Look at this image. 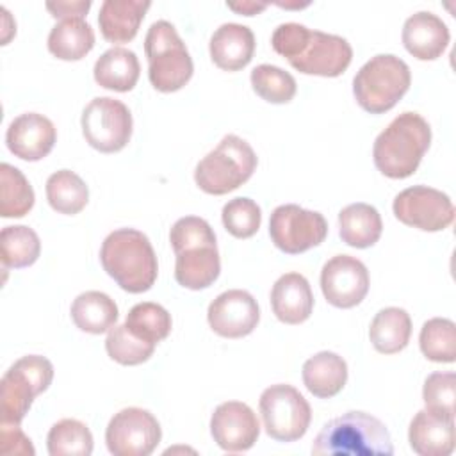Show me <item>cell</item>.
<instances>
[{
	"mask_svg": "<svg viewBox=\"0 0 456 456\" xmlns=\"http://www.w3.org/2000/svg\"><path fill=\"white\" fill-rule=\"evenodd\" d=\"M169 242L173 246V251L178 253L192 246L216 244V233L203 217L185 216L173 224L169 232Z\"/></svg>",
	"mask_w": 456,
	"mask_h": 456,
	"instance_id": "40",
	"label": "cell"
},
{
	"mask_svg": "<svg viewBox=\"0 0 456 456\" xmlns=\"http://www.w3.org/2000/svg\"><path fill=\"white\" fill-rule=\"evenodd\" d=\"M34 207V189L25 175L7 164H0V216L23 217Z\"/></svg>",
	"mask_w": 456,
	"mask_h": 456,
	"instance_id": "32",
	"label": "cell"
},
{
	"mask_svg": "<svg viewBox=\"0 0 456 456\" xmlns=\"http://www.w3.org/2000/svg\"><path fill=\"white\" fill-rule=\"evenodd\" d=\"M150 5L148 0H105L98 12L102 36L109 43L132 41Z\"/></svg>",
	"mask_w": 456,
	"mask_h": 456,
	"instance_id": "23",
	"label": "cell"
},
{
	"mask_svg": "<svg viewBox=\"0 0 456 456\" xmlns=\"http://www.w3.org/2000/svg\"><path fill=\"white\" fill-rule=\"evenodd\" d=\"M395 217L408 226L422 232L445 230L454 221V205L451 198L428 185H413L394 198Z\"/></svg>",
	"mask_w": 456,
	"mask_h": 456,
	"instance_id": "13",
	"label": "cell"
},
{
	"mask_svg": "<svg viewBox=\"0 0 456 456\" xmlns=\"http://www.w3.org/2000/svg\"><path fill=\"white\" fill-rule=\"evenodd\" d=\"M69 314L75 326L91 335L109 331L119 315L114 299L100 290H87L78 294L71 303Z\"/></svg>",
	"mask_w": 456,
	"mask_h": 456,
	"instance_id": "27",
	"label": "cell"
},
{
	"mask_svg": "<svg viewBox=\"0 0 456 456\" xmlns=\"http://www.w3.org/2000/svg\"><path fill=\"white\" fill-rule=\"evenodd\" d=\"M94 46V30L82 18L61 20L48 34V50L61 61H80Z\"/></svg>",
	"mask_w": 456,
	"mask_h": 456,
	"instance_id": "29",
	"label": "cell"
},
{
	"mask_svg": "<svg viewBox=\"0 0 456 456\" xmlns=\"http://www.w3.org/2000/svg\"><path fill=\"white\" fill-rule=\"evenodd\" d=\"M271 45L294 69L305 75L338 77L353 59V48L347 39L312 30L296 21L278 25L271 36Z\"/></svg>",
	"mask_w": 456,
	"mask_h": 456,
	"instance_id": "1",
	"label": "cell"
},
{
	"mask_svg": "<svg viewBox=\"0 0 456 456\" xmlns=\"http://www.w3.org/2000/svg\"><path fill=\"white\" fill-rule=\"evenodd\" d=\"M408 442L420 456H449L454 451V420L420 410L410 422Z\"/></svg>",
	"mask_w": 456,
	"mask_h": 456,
	"instance_id": "21",
	"label": "cell"
},
{
	"mask_svg": "<svg viewBox=\"0 0 456 456\" xmlns=\"http://www.w3.org/2000/svg\"><path fill=\"white\" fill-rule=\"evenodd\" d=\"M429 142V123L420 114L406 110L395 116L376 137L372 146L374 166L388 178H408L417 171Z\"/></svg>",
	"mask_w": 456,
	"mask_h": 456,
	"instance_id": "4",
	"label": "cell"
},
{
	"mask_svg": "<svg viewBox=\"0 0 456 456\" xmlns=\"http://www.w3.org/2000/svg\"><path fill=\"white\" fill-rule=\"evenodd\" d=\"M369 271L351 255L331 256L321 271V289L326 301L337 308H353L369 292Z\"/></svg>",
	"mask_w": 456,
	"mask_h": 456,
	"instance_id": "14",
	"label": "cell"
},
{
	"mask_svg": "<svg viewBox=\"0 0 456 456\" xmlns=\"http://www.w3.org/2000/svg\"><path fill=\"white\" fill-rule=\"evenodd\" d=\"M221 219L228 233L237 239H249L260 228L262 210L251 198L239 196L223 207Z\"/></svg>",
	"mask_w": 456,
	"mask_h": 456,
	"instance_id": "38",
	"label": "cell"
},
{
	"mask_svg": "<svg viewBox=\"0 0 456 456\" xmlns=\"http://www.w3.org/2000/svg\"><path fill=\"white\" fill-rule=\"evenodd\" d=\"M162 438L160 424L144 408H123L109 420L105 429L107 449L114 456H148Z\"/></svg>",
	"mask_w": 456,
	"mask_h": 456,
	"instance_id": "12",
	"label": "cell"
},
{
	"mask_svg": "<svg viewBox=\"0 0 456 456\" xmlns=\"http://www.w3.org/2000/svg\"><path fill=\"white\" fill-rule=\"evenodd\" d=\"M256 164L253 148L239 135L228 134L198 162L194 182L207 194H228L251 178Z\"/></svg>",
	"mask_w": 456,
	"mask_h": 456,
	"instance_id": "7",
	"label": "cell"
},
{
	"mask_svg": "<svg viewBox=\"0 0 456 456\" xmlns=\"http://www.w3.org/2000/svg\"><path fill=\"white\" fill-rule=\"evenodd\" d=\"M46 200L59 214H78L89 201L86 182L69 169H59L46 180Z\"/></svg>",
	"mask_w": 456,
	"mask_h": 456,
	"instance_id": "30",
	"label": "cell"
},
{
	"mask_svg": "<svg viewBox=\"0 0 456 456\" xmlns=\"http://www.w3.org/2000/svg\"><path fill=\"white\" fill-rule=\"evenodd\" d=\"M53 379V365L41 354L16 360L0 381V413L4 424H20L36 395L45 392Z\"/></svg>",
	"mask_w": 456,
	"mask_h": 456,
	"instance_id": "8",
	"label": "cell"
},
{
	"mask_svg": "<svg viewBox=\"0 0 456 456\" xmlns=\"http://www.w3.org/2000/svg\"><path fill=\"white\" fill-rule=\"evenodd\" d=\"M314 456H392L387 426L365 411H346L322 426L312 444Z\"/></svg>",
	"mask_w": 456,
	"mask_h": 456,
	"instance_id": "3",
	"label": "cell"
},
{
	"mask_svg": "<svg viewBox=\"0 0 456 456\" xmlns=\"http://www.w3.org/2000/svg\"><path fill=\"white\" fill-rule=\"evenodd\" d=\"M411 335V319L404 308H381L369 328V338L378 353L394 354L403 351Z\"/></svg>",
	"mask_w": 456,
	"mask_h": 456,
	"instance_id": "28",
	"label": "cell"
},
{
	"mask_svg": "<svg viewBox=\"0 0 456 456\" xmlns=\"http://www.w3.org/2000/svg\"><path fill=\"white\" fill-rule=\"evenodd\" d=\"M422 399L426 410L454 420L456 401V374L454 372H433L426 378L422 388Z\"/></svg>",
	"mask_w": 456,
	"mask_h": 456,
	"instance_id": "39",
	"label": "cell"
},
{
	"mask_svg": "<svg viewBox=\"0 0 456 456\" xmlns=\"http://www.w3.org/2000/svg\"><path fill=\"white\" fill-rule=\"evenodd\" d=\"M41 253V240L37 233L25 226H4L0 232V255L4 269H21L32 265Z\"/></svg>",
	"mask_w": 456,
	"mask_h": 456,
	"instance_id": "31",
	"label": "cell"
},
{
	"mask_svg": "<svg viewBox=\"0 0 456 456\" xmlns=\"http://www.w3.org/2000/svg\"><path fill=\"white\" fill-rule=\"evenodd\" d=\"M419 346L422 354L436 363L456 360V324L445 317H433L420 328Z\"/></svg>",
	"mask_w": 456,
	"mask_h": 456,
	"instance_id": "35",
	"label": "cell"
},
{
	"mask_svg": "<svg viewBox=\"0 0 456 456\" xmlns=\"http://www.w3.org/2000/svg\"><path fill=\"white\" fill-rule=\"evenodd\" d=\"M214 442L226 452H242L255 445L260 424L255 411L240 401L221 403L210 417Z\"/></svg>",
	"mask_w": 456,
	"mask_h": 456,
	"instance_id": "16",
	"label": "cell"
},
{
	"mask_svg": "<svg viewBox=\"0 0 456 456\" xmlns=\"http://www.w3.org/2000/svg\"><path fill=\"white\" fill-rule=\"evenodd\" d=\"M207 319L212 331L219 337L242 338L256 328L260 308L248 290L232 289L221 292L208 305Z\"/></svg>",
	"mask_w": 456,
	"mask_h": 456,
	"instance_id": "15",
	"label": "cell"
},
{
	"mask_svg": "<svg viewBox=\"0 0 456 456\" xmlns=\"http://www.w3.org/2000/svg\"><path fill=\"white\" fill-rule=\"evenodd\" d=\"M105 349L107 354L121 365H139L153 354L155 344L139 338L125 324H114L107 333Z\"/></svg>",
	"mask_w": 456,
	"mask_h": 456,
	"instance_id": "37",
	"label": "cell"
},
{
	"mask_svg": "<svg viewBox=\"0 0 456 456\" xmlns=\"http://www.w3.org/2000/svg\"><path fill=\"white\" fill-rule=\"evenodd\" d=\"M100 262L105 273L130 294L150 290L159 273L150 239L135 228L110 232L102 242Z\"/></svg>",
	"mask_w": 456,
	"mask_h": 456,
	"instance_id": "2",
	"label": "cell"
},
{
	"mask_svg": "<svg viewBox=\"0 0 456 456\" xmlns=\"http://www.w3.org/2000/svg\"><path fill=\"white\" fill-rule=\"evenodd\" d=\"M175 262V280L191 290L210 287L221 271V258L217 244H201L182 249Z\"/></svg>",
	"mask_w": 456,
	"mask_h": 456,
	"instance_id": "22",
	"label": "cell"
},
{
	"mask_svg": "<svg viewBox=\"0 0 456 456\" xmlns=\"http://www.w3.org/2000/svg\"><path fill=\"white\" fill-rule=\"evenodd\" d=\"M265 433L278 442L299 440L310 426L312 410L297 388L287 383L267 387L258 401Z\"/></svg>",
	"mask_w": 456,
	"mask_h": 456,
	"instance_id": "9",
	"label": "cell"
},
{
	"mask_svg": "<svg viewBox=\"0 0 456 456\" xmlns=\"http://www.w3.org/2000/svg\"><path fill=\"white\" fill-rule=\"evenodd\" d=\"M269 235L278 249L289 255H297L319 246L326 239L328 223L321 212L287 203L273 210Z\"/></svg>",
	"mask_w": 456,
	"mask_h": 456,
	"instance_id": "11",
	"label": "cell"
},
{
	"mask_svg": "<svg viewBox=\"0 0 456 456\" xmlns=\"http://www.w3.org/2000/svg\"><path fill=\"white\" fill-rule=\"evenodd\" d=\"M403 45L419 61L438 59L451 39L445 21L429 11H419L403 25Z\"/></svg>",
	"mask_w": 456,
	"mask_h": 456,
	"instance_id": "18",
	"label": "cell"
},
{
	"mask_svg": "<svg viewBox=\"0 0 456 456\" xmlns=\"http://www.w3.org/2000/svg\"><path fill=\"white\" fill-rule=\"evenodd\" d=\"M226 5H228V9H232L239 14H244V16H253L267 7V4H260V2H239V4L226 2Z\"/></svg>",
	"mask_w": 456,
	"mask_h": 456,
	"instance_id": "43",
	"label": "cell"
},
{
	"mask_svg": "<svg viewBox=\"0 0 456 456\" xmlns=\"http://www.w3.org/2000/svg\"><path fill=\"white\" fill-rule=\"evenodd\" d=\"M80 125L89 146L102 153L123 150L132 137V114L128 107L110 96L93 98L82 112Z\"/></svg>",
	"mask_w": 456,
	"mask_h": 456,
	"instance_id": "10",
	"label": "cell"
},
{
	"mask_svg": "<svg viewBox=\"0 0 456 456\" xmlns=\"http://www.w3.org/2000/svg\"><path fill=\"white\" fill-rule=\"evenodd\" d=\"M381 232V216L376 207L369 203H351L338 214V235L351 248L365 249L374 246Z\"/></svg>",
	"mask_w": 456,
	"mask_h": 456,
	"instance_id": "26",
	"label": "cell"
},
{
	"mask_svg": "<svg viewBox=\"0 0 456 456\" xmlns=\"http://www.w3.org/2000/svg\"><path fill=\"white\" fill-rule=\"evenodd\" d=\"M303 383L319 399L337 395L347 381V363L333 351H321L303 363Z\"/></svg>",
	"mask_w": 456,
	"mask_h": 456,
	"instance_id": "24",
	"label": "cell"
},
{
	"mask_svg": "<svg viewBox=\"0 0 456 456\" xmlns=\"http://www.w3.org/2000/svg\"><path fill=\"white\" fill-rule=\"evenodd\" d=\"M212 62L224 71H239L248 66L255 53V34L240 23H223L208 43Z\"/></svg>",
	"mask_w": 456,
	"mask_h": 456,
	"instance_id": "19",
	"label": "cell"
},
{
	"mask_svg": "<svg viewBox=\"0 0 456 456\" xmlns=\"http://www.w3.org/2000/svg\"><path fill=\"white\" fill-rule=\"evenodd\" d=\"M0 452L4 456H32L36 451L20 424L0 422Z\"/></svg>",
	"mask_w": 456,
	"mask_h": 456,
	"instance_id": "41",
	"label": "cell"
},
{
	"mask_svg": "<svg viewBox=\"0 0 456 456\" xmlns=\"http://www.w3.org/2000/svg\"><path fill=\"white\" fill-rule=\"evenodd\" d=\"M273 314L285 324L305 322L314 310V294L308 280L299 273L281 274L271 290Z\"/></svg>",
	"mask_w": 456,
	"mask_h": 456,
	"instance_id": "20",
	"label": "cell"
},
{
	"mask_svg": "<svg viewBox=\"0 0 456 456\" xmlns=\"http://www.w3.org/2000/svg\"><path fill=\"white\" fill-rule=\"evenodd\" d=\"M57 141L53 123L37 112H25L14 118L5 132V144L9 151L28 162L45 159Z\"/></svg>",
	"mask_w": 456,
	"mask_h": 456,
	"instance_id": "17",
	"label": "cell"
},
{
	"mask_svg": "<svg viewBox=\"0 0 456 456\" xmlns=\"http://www.w3.org/2000/svg\"><path fill=\"white\" fill-rule=\"evenodd\" d=\"M89 7H91L89 0L46 2V9L52 12L53 18H59V20H69V18H82L84 20Z\"/></svg>",
	"mask_w": 456,
	"mask_h": 456,
	"instance_id": "42",
	"label": "cell"
},
{
	"mask_svg": "<svg viewBox=\"0 0 456 456\" xmlns=\"http://www.w3.org/2000/svg\"><path fill=\"white\" fill-rule=\"evenodd\" d=\"M50 456H89L93 452V435L77 419L57 420L46 436Z\"/></svg>",
	"mask_w": 456,
	"mask_h": 456,
	"instance_id": "33",
	"label": "cell"
},
{
	"mask_svg": "<svg viewBox=\"0 0 456 456\" xmlns=\"http://www.w3.org/2000/svg\"><path fill=\"white\" fill-rule=\"evenodd\" d=\"M139 73L141 66L137 55L123 46H114L103 52L96 59L93 69L98 86L118 93L132 91L139 80Z\"/></svg>",
	"mask_w": 456,
	"mask_h": 456,
	"instance_id": "25",
	"label": "cell"
},
{
	"mask_svg": "<svg viewBox=\"0 0 456 456\" xmlns=\"http://www.w3.org/2000/svg\"><path fill=\"white\" fill-rule=\"evenodd\" d=\"M253 91L269 103H289L296 94V78L274 64H258L251 71Z\"/></svg>",
	"mask_w": 456,
	"mask_h": 456,
	"instance_id": "36",
	"label": "cell"
},
{
	"mask_svg": "<svg viewBox=\"0 0 456 456\" xmlns=\"http://www.w3.org/2000/svg\"><path fill=\"white\" fill-rule=\"evenodd\" d=\"M123 324L139 338L157 346L169 335L173 321L169 312L162 305L144 301L134 305L128 310Z\"/></svg>",
	"mask_w": 456,
	"mask_h": 456,
	"instance_id": "34",
	"label": "cell"
},
{
	"mask_svg": "<svg viewBox=\"0 0 456 456\" xmlns=\"http://www.w3.org/2000/svg\"><path fill=\"white\" fill-rule=\"evenodd\" d=\"M144 52L148 78L157 91L175 93L191 80L194 64L173 23L166 20L151 23L144 37Z\"/></svg>",
	"mask_w": 456,
	"mask_h": 456,
	"instance_id": "6",
	"label": "cell"
},
{
	"mask_svg": "<svg viewBox=\"0 0 456 456\" xmlns=\"http://www.w3.org/2000/svg\"><path fill=\"white\" fill-rule=\"evenodd\" d=\"M411 84L408 64L394 53L370 57L353 78L358 105L370 114H383L395 107Z\"/></svg>",
	"mask_w": 456,
	"mask_h": 456,
	"instance_id": "5",
	"label": "cell"
}]
</instances>
